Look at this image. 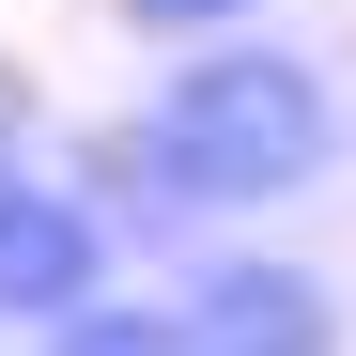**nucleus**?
I'll list each match as a JSON object with an SVG mask.
<instances>
[{"instance_id": "obj_3", "label": "nucleus", "mask_w": 356, "mask_h": 356, "mask_svg": "<svg viewBox=\"0 0 356 356\" xmlns=\"http://www.w3.org/2000/svg\"><path fill=\"white\" fill-rule=\"evenodd\" d=\"M170 310H186V356H341V294L279 248H217Z\"/></svg>"}, {"instance_id": "obj_1", "label": "nucleus", "mask_w": 356, "mask_h": 356, "mask_svg": "<svg viewBox=\"0 0 356 356\" xmlns=\"http://www.w3.org/2000/svg\"><path fill=\"white\" fill-rule=\"evenodd\" d=\"M341 155V93L294 47H186L124 124H108V186L140 217H232V202H294Z\"/></svg>"}, {"instance_id": "obj_4", "label": "nucleus", "mask_w": 356, "mask_h": 356, "mask_svg": "<svg viewBox=\"0 0 356 356\" xmlns=\"http://www.w3.org/2000/svg\"><path fill=\"white\" fill-rule=\"evenodd\" d=\"M31 356H186V310H170V294H108V310H78L63 341H31Z\"/></svg>"}, {"instance_id": "obj_2", "label": "nucleus", "mask_w": 356, "mask_h": 356, "mask_svg": "<svg viewBox=\"0 0 356 356\" xmlns=\"http://www.w3.org/2000/svg\"><path fill=\"white\" fill-rule=\"evenodd\" d=\"M78 310H108V217H93V186L0 170V325L63 341Z\"/></svg>"}, {"instance_id": "obj_5", "label": "nucleus", "mask_w": 356, "mask_h": 356, "mask_svg": "<svg viewBox=\"0 0 356 356\" xmlns=\"http://www.w3.org/2000/svg\"><path fill=\"white\" fill-rule=\"evenodd\" d=\"M248 16L264 0H124V31H155V47H248Z\"/></svg>"}, {"instance_id": "obj_6", "label": "nucleus", "mask_w": 356, "mask_h": 356, "mask_svg": "<svg viewBox=\"0 0 356 356\" xmlns=\"http://www.w3.org/2000/svg\"><path fill=\"white\" fill-rule=\"evenodd\" d=\"M0 170H31V78L0 63Z\"/></svg>"}]
</instances>
